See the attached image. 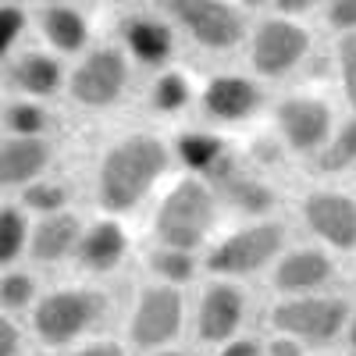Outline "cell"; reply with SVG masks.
Segmentation results:
<instances>
[{
	"instance_id": "cell-7",
	"label": "cell",
	"mask_w": 356,
	"mask_h": 356,
	"mask_svg": "<svg viewBox=\"0 0 356 356\" xmlns=\"http://www.w3.org/2000/svg\"><path fill=\"white\" fill-rule=\"evenodd\" d=\"M289 214L307 239L342 260H356V193L342 182H307L289 196Z\"/></svg>"
},
{
	"instance_id": "cell-31",
	"label": "cell",
	"mask_w": 356,
	"mask_h": 356,
	"mask_svg": "<svg viewBox=\"0 0 356 356\" xmlns=\"http://www.w3.org/2000/svg\"><path fill=\"white\" fill-rule=\"evenodd\" d=\"M36 342L33 332L22 317H4L0 314V356H33Z\"/></svg>"
},
{
	"instance_id": "cell-26",
	"label": "cell",
	"mask_w": 356,
	"mask_h": 356,
	"mask_svg": "<svg viewBox=\"0 0 356 356\" xmlns=\"http://www.w3.org/2000/svg\"><path fill=\"white\" fill-rule=\"evenodd\" d=\"M79 182L72 175H47V178H40V182H33V186H25L18 196H11V200H18L22 207L33 218H47V214H61V211H72V207H79Z\"/></svg>"
},
{
	"instance_id": "cell-34",
	"label": "cell",
	"mask_w": 356,
	"mask_h": 356,
	"mask_svg": "<svg viewBox=\"0 0 356 356\" xmlns=\"http://www.w3.org/2000/svg\"><path fill=\"white\" fill-rule=\"evenodd\" d=\"M207 356H267V353H264V332H260V328H250V332H243V335L221 342L218 349H211Z\"/></svg>"
},
{
	"instance_id": "cell-12",
	"label": "cell",
	"mask_w": 356,
	"mask_h": 356,
	"mask_svg": "<svg viewBox=\"0 0 356 356\" xmlns=\"http://www.w3.org/2000/svg\"><path fill=\"white\" fill-rule=\"evenodd\" d=\"M314 36L303 25V18L271 15L260 18L250 29L246 40V65L260 82H285L292 72H300L310 57Z\"/></svg>"
},
{
	"instance_id": "cell-9",
	"label": "cell",
	"mask_w": 356,
	"mask_h": 356,
	"mask_svg": "<svg viewBox=\"0 0 356 356\" xmlns=\"http://www.w3.org/2000/svg\"><path fill=\"white\" fill-rule=\"evenodd\" d=\"M339 122L342 114L335 111V104L321 93H310V89L282 93L278 100H271V111H267V129L282 139L289 157L300 168H307L328 146Z\"/></svg>"
},
{
	"instance_id": "cell-27",
	"label": "cell",
	"mask_w": 356,
	"mask_h": 356,
	"mask_svg": "<svg viewBox=\"0 0 356 356\" xmlns=\"http://www.w3.org/2000/svg\"><path fill=\"white\" fill-rule=\"evenodd\" d=\"M43 292H47L43 271H36V267H29V264L8 267V271H0V314L25 321L36 310Z\"/></svg>"
},
{
	"instance_id": "cell-24",
	"label": "cell",
	"mask_w": 356,
	"mask_h": 356,
	"mask_svg": "<svg viewBox=\"0 0 356 356\" xmlns=\"http://www.w3.org/2000/svg\"><path fill=\"white\" fill-rule=\"evenodd\" d=\"M307 178L314 182H342L356 171V114H342V122L335 129V136L328 139V146L303 168Z\"/></svg>"
},
{
	"instance_id": "cell-4",
	"label": "cell",
	"mask_w": 356,
	"mask_h": 356,
	"mask_svg": "<svg viewBox=\"0 0 356 356\" xmlns=\"http://www.w3.org/2000/svg\"><path fill=\"white\" fill-rule=\"evenodd\" d=\"M292 239H296V221L289 211L228 221L214 235V243L203 250V271L211 278H235L246 285L264 282Z\"/></svg>"
},
{
	"instance_id": "cell-20",
	"label": "cell",
	"mask_w": 356,
	"mask_h": 356,
	"mask_svg": "<svg viewBox=\"0 0 356 356\" xmlns=\"http://www.w3.org/2000/svg\"><path fill=\"white\" fill-rule=\"evenodd\" d=\"M4 79L11 86V97H29V100H57L68 89V68L65 57H57L54 50H22L11 54V61L4 65Z\"/></svg>"
},
{
	"instance_id": "cell-6",
	"label": "cell",
	"mask_w": 356,
	"mask_h": 356,
	"mask_svg": "<svg viewBox=\"0 0 356 356\" xmlns=\"http://www.w3.org/2000/svg\"><path fill=\"white\" fill-rule=\"evenodd\" d=\"M189 307H193L189 289H175V285L139 278L129 289L118 332L125 335V342L132 346L136 356H146L154 349L189 339Z\"/></svg>"
},
{
	"instance_id": "cell-42",
	"label": "cell",
	"mask_w": 356,
	"mask_h": 356,
	"mask_svg": "<svg viewBox=\"0 0 356 356\" xmlns=\"http://www.w3.org/2000/svg\"><path fill=\"white\" fill-rule=\"evenodd\" d=\"M114 4H125V0H114Z\"/></svg>"
},
{
	"instance_id": "cell-10",
	"label": "cell",
	"mask_w": 356,
	"mask_h": 356,
	"mask_svg": "<svg viewBox=\"0 0 356 356\" xmlns=\"http://www.w3.org/2000/svg\"><path fill=\"white\" fill-rule=\"evenodd\" d=\"M271 111V97H267L264 82L253 72H218L207 82H200V125L225 132L232 139L246 136L257 129L260 118Z\"/></svg>"
},
{
	"instance_id": "cell-2",
	"label": "cell",
	"mask_w": 356,
	"mask_h": 356,
	"mask_svg": "<svg viewBox=\"0 0 356 356\" xmlns=\"http://www.w3.org/2000/svg\"><path fill=\"white\" fill-rule=\"evenodd\" d=\"M114 321H122L114 289L107 282H89V278H68V282L47 285L36 310L25 317L36 349L54 356L68 353L72 346L100 332H114Z\"/></svg>"
},
{
	"instance_id": "cell-41",
	"label": "cell",
	"mask_w": 356,
	"mask_h": 356,
	"mask_svg": "<svg viewBox=\"0 0 356 356\" xmlns=\"http://www.w3.org/2000/svg\"><path fill=\"white\" fill-rule=\"evenodd\" d=\"M33 356H54V353H40V349H36V353H33Z\"/></svg>"
},
{
	"instance_id": "cell-5",
	"label": "cell",
	"mask_w": 356,
	"mask_h": 356,
	"mask_svg": "<svg viewBox=\"0 0 356 356\" xmlns=\"http://www.w3.org/2000/svg\"><path fill=\"white\" fill-rule=\"evenodd\" d=\"M353 307L356 296H349L346 289L317 296H267L257 314V328L296 335L314 353H339Z\"/></svg>"
},
{
	"instance_id": "cell-21",
	"label": "cell",
	"mask_w": 356,
	"mask_h": 356,
	"mask_svg": "<svg viewBox=\"0 0 356 356\" xmlns=\"http://www.w3.org/2000/svg\"><path fill=\"white\" fill-rule=\"evenodd\" d=\"M196 104H200V86L193 82V75L186 68H175V65L154 72L150 82H146V93H143V107L154 118V125L178 122L189 111H196Z\"/></svg>"
},
{
	"instance_id": "cell-3",
	"label": "cell",
	"mask_w": 356,
	"mask_h": 356,
	"mask_svg": "<svg viewBox=\"0 0 356 356\" xmlns=\"http://www.w3.org/2000/svg\"><path fill=\"white\" fill-rule=\"evenodd\" d=\"M225 218V203L211 186V178L178 168L146 211V239L203 253L214 243V235L228 225Z\"/></svg>"
},
{
	"instance_id": "cell-25",
	"label": "cell",
	"mask_w": 356,
	"mask_h": 356,
	"mask_svg": "<svg viewBox=\"0 0 356 356\" xmlns=\"http://www.w3.org/2000/svg\"><path fill=\"white\" fill-rule=\"evenodd\" d=\"M232 136L214 132L207 125H189L175 132V150H178V168L182 171H196V175H211V168L232 150Z\"/></svg>"
},
{
	"instance_id": "cell-39",
	"label": "cell",
	"mask_w": 356,
	"mask_h": 356,
	"mask_svg": "<svg viewBox=\"0 0 356 356\" xmlns=\"http://www.w3.org/2000/svg\"><path fill=\"white\" fill-rule=\"evenodd\" d=\"M339 356H356V307H353V317L346 324V335L339 342Z\"/></svg>"
},
{
	"instance_id": "cell-8",
	"label": "cell",
	"mask_w": 356,
	"mask_h": 356,
	"mask_svg": "<svg viewBox=\"0 0 356 356\" xmlns=\"http://www.w3.org/2000/svg\"><path fill=\"white\" fill-rule=\"evenodd\" d=\"M253 328V289L235 278H211L207 275L193 289L189 307V342L203 353L218 349L221 342Z\"/></svg>"
},
{
	"instance_id": "cell-35",
	"label": "cell",
	"mask_w": 356,
	"mask_h": 356,
	"mask_svg": "<svg viewBox=\"0 0 356 356\" xmlns=\"http://www.w3.org/2000/svg\"><path fill=\"white\" fill-rule=\"evenodd\" d=\"M324 22L335 36H349L356 33V0H328L324 8Z\"/></svg>"
},
{
	"instance_id": "cell-30",
	"label": "cell",
	"mask_w": 356,
	"mask_h": 356,
	"mask_svg": "<svg viewBox=\"0 0 356 356\" xmlns=\"http://www.w3.org/2000/svg\"><path fill=\"white\" fill-rule=\"evenodd\" d=\"M335 75L346 111L356 114V33L335 40Z\"/></svg>"
},
{
	"instance_id": "cell-28",
	"label": "cell",
	"mask_w": 356,
	"mask_h": 356,
	"mask_svg": "<svg viewBox=\"0 0 356 356\" xmlns=\"http://www.w3.org/2000/svg\"><path fill=\"white\" fill-rule=\"evenodd\" d=\"M29 243H33V214L18 200L4 196V203H0V271L25 264Z\"/></svg>"
},
{
	"instance_id": "cell-37",
	"label": "cell",
	"mask_w": 356,
	"mask_h": 356,
	"mask_svg": "<svg viewBox=\"0 0 356 356\" xmlns=\"http://www.w3.org/2000/svg\"><path fill=\"white\" fill-rule=\"evenodd\" d=\"M317 4H321V0H275L271 8H275V15H285V18H303Z\"/></svg>"
},
{
	"instance_id": "cell-29",
	"label": "cell",
	"mask_w": 356,
	"mask_h": 356,
	"mask_svg": "<svg viewBox=\"0 0 356 356\" xmlns=\"http://www.w3.org/2000/svg\"><path fill=\"white\" fill-rule=\"evenodd\" d=\"M0 136H54V114L50 104L29 100V97H11L0 111Z\"/></svg>"
},
{
	"instance_id": "cell-1",
	"label": "cell",
	"mask_w": 356,
	"mask_h": 356,
	"mask_svg": "<svg viewBox=\"0 0 356 356\" xmlns=\"http://www.w3.org/2000/svg\"><path fill=\"white\" fill-rule=\"evenodd\" d=\"M178 171L175 136L164 125H136L114 132L89 161L86 171V200L97 214L139 218L150 211L157 193Z\"/></svg>"
},
{
	"instance_id": "cell-18",
	"label": "cell",
	"mask_w": 356,
	"mask_h": 356,
	"mask_svg": "<svg viewBox=\"0 0 356 356\" xmlns=\"http://www.w3.org/2000/svg\"><path fill=\"white\" fill-rule=\"evenodd\" d=\"M57 171L54 136H0V189L18 196L25 186Z\"/></svg>"
},
{
	"instance_id": "cell-40",
	"label": "cell",
	"mask_w": 356,
	"mask_h": 356,
	"mask_svg": "<svg viewBox=\"0 0 356 356\" xmlns=\"http://www.w3.org/2000/svg\"><path fill=\"white\" fill-rule=\"evenodd\" d=\"M239 11H260V8H267V4H275V0H232Z\"/></svg>"
},
{
	"instance_id": "cell-36",
	"label": "cell",
	"mask_w": 356,
	"mask_h": 356,
	"mask_svg": "<svg viewBox=\"0 0 356 356\" xmlns=\"http://www.w3.org/2000/svg\"><path fill=\"white\" fill-rule=\"evenodd\" d=\"M264 353L267 356H321L307 342H300L296 335H285V332H264Z\"/></svg>"
},
{
	"instance_id": "cell-32",
	"label": "cell",
	"mask_w": 356,
	"mask_h": 356,
	"mask_svg": "<svg viewBox=\"0 0 356 356\" xmlns=\"http://www.w3.org/2000/svg\"><path fill=\"white\" fill-rule=\"evenodd\" d=\"M61 356H136V353H132V346L125 342V335L114 328V332H100V335H93V339L72 346V349L61 353Z\"/></svg>"
},
{
	"instance_id": "cell-19",
	"label": "cell",
	"mask_w": 356,
	"mask_h": 356,
	"mask_svg": "<svg viewBox=\"0 0 356 356\" xmlns=\"http://www.w3.org/2000/svg\"><path fill=\"white\" fill-rule=\"evenodd\" d=\"M118 43L132 57V65H143L150 72H161L171 65L178 47V29L168 15H125L118 22Z\"/></svg>"
},
{
	"instance_id": "cell-16",
	"label": "cell",
	"mask_w": 356,
	"mask_h": 356,
	"mask_svg": "<svg viewBox=\"0 0 356 356\" xmlns=\"http://www.w3.org/2000/svg\"><path fill=\"white\" fill-rule=\"evenodd\" d=\"M136 253H139V243H136V235H132L125 218L89 211L82 243H79V253H75V264H72V275L89 278V282H111L114 275H122L136 260Z\"/></svg>"
},
{
	"instance_id": "cell-43",
	"label": "cell",
	"mask_w": 356,
	"mask_h": 356,
	"mask_svg": "<svg viewBox=\"0 0 356 356\" xmlns=\"http://www.w3.org/2000/svg\"><path fill=\"white\" fill-rule=\"evenodd\" d=\"M4 4H8V0H4Z\"/></svg>"
},
{
	"instance_id": "cell-14",
	"label": "cell",
	"mask_w": 356,
	"mask_h": 356,
	"mask_svg": "<svg viewBox=\"0 0 356 356\" xmlns=\"http://www.w3.org/2000/svg\"><path fill=\"white\" fill-rule=\"evenodd\" d=\"M161 8L178 33L207 54H232L250 40L246 18L232 0H161Z\"/></svg>"
},
{
	"instance_id": "cell-23",
	"label": "cell",
	"mask_w": 356,
	"mask_h": 356,
	"mask_svg": "<svg viewBox=\"0 0 356 356\" xmlns=\"http://www.w3.org/2000/svg\"><path fill=\"white\" fill-rule=\"evenodd\" d=\"M40 36L47 43V50H54L57 57H82L89 47V22L79 8L72 4H47L36 15Z\"/></svg>"
},
{
	"instance_id": "cell-38",
	"label": "cell",
	"mask_w": 356,
	"mask_h": 356,
	"mask_svg": "<svg viewBox=\"0 0 356 356\" xmlns=\"http://www.w3.org/2000/svg\"><path fill=\"white\" fill-rule=\"evenodd\" d=\"M146 356H207L196 342H175V346H164V349H154V353H146Z\"/></svg>"
},
{
	"instance_id": "cell-11",
	"label": "cell",
	"mask_w": 356,
	"mask_h": 356,
	"mask_svg": "<svg viewBox=\"0 0 356 356\" xmlns=\"http://www.w3.org/2000/svg\"><path fill=\"white\" fill-rule=\"evenodd\" d=\"M132 86V57L122 43H93L68 68L65 100L82 114H107L129 97Z\"/></svg>"
},
{
	"instance_id": "cell-15",
	"label": "cell",
	"mask_w": 356,
	"mask_h": 356,
	"mask_svg": "<svg viewBox=\"0 0 356 356\" xmlns=\"http://www.w3.org/2000/svg\"><path fill=\"white\" fill-rule=\"evenodd\" d=\"M339 282H342V257L300 235L267 271L264 289L267 296H317V292H335Z\"/></svg>"
},
{
	"instance_id": "cell-17",
	"label": "cell",
	"mask_w": 356,
	"mask_h": 356,
	"mask_svg": "<svg viewBox=\"0 0 356 356\" xmlns=\"http://www.w3.org/2000/svg\"><path fill=\"white\" fill-rule=\"evenodd\" d=\"M89 214H82L79 207L61 214H47V218H33V243H29V267L36 271H72L82 232H86Z\"/></svg>"
},
{
	"instance_id": "cell-13",
	"label": "cell",
	"mask_w": 356,
	"mask_h": 356,
	"mask_svg": "<svg viewBox=\"0 0 356 356\" xmlns=\"http://www.w3.org/2000/svg\"><path fill=\"white\" fill-rule=\"evenodd\" d=\"M207 178H211V186L218 189V196L225 203V214L232 221L285 214V193L278 186V178L250 168L235 143H232V150L211 168Z\"/></svg>"
},
{
	"instance_id": "cell-22",
	"label": "cell",
	"mask_w": 356,
	"mask_h": 356,
	"mask_svg": "<svg viewBox=\"0 0 356 356\" xmlns=\"http://www.w3.org/2000/svg\"><path fill=\"white\" fill-rule=\"evenodd\" d=\"M139 264V278H150L161 285H175V289H196L207 271H203V253L193 250H175V246H161V243H139L136 253Z\"/></svg>"
},
{
	"instance_id": "cell-33",
	"label": "cell",
	"mask_w": 356,
	"mask_h": 356,
	"mask_svg": "<svg viewBox=\"0 0 356 356\" xmlns=\"http://www.w3.org/2000/svg\"><path fill=\"white\" fill-rule=\"evenodd\" d=\"M25 29H29V11L25 8H18V4L0 8V50H4V57L15 54V47L25 36Z\"/></svg>"
}]
</instances>
